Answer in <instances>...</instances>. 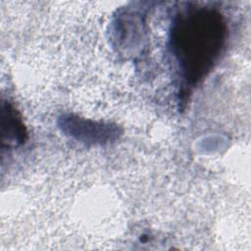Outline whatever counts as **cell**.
<instances>
[{
  "label": "cell",
  "mask_w": 251,
  "mask_h": 251,
  "mask_svg": "<svg viewBox=\"0 0 251 251\" xmlns=\"http://www.w3.org/2000/svg\"><path fill=\"white\" fill-rule=\"evenodd\" d=\"M225 38V25L218 14L197 10L184 15L173 33L175 54L192 80L200 78L218 57Z\"/></svg>",
  "instance_id": "cell-1"
}]
</instances>
